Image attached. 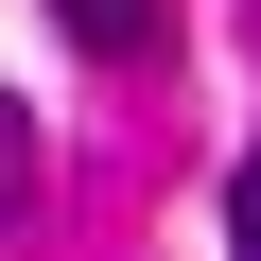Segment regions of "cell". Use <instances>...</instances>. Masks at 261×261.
<instances>
[{"label":"cell","mask_w":261,"mask_h":261,"mask_svg":"<svg viewBox=\"0 0 261 261\" xmlns=\"http://www.w3.org/2000/svg\"><path fill=\"white\" fill-rule=\"evenodd\" d=\"M53 18H70L87 53H140V35H157V0H53Z\"/></svg>","instance_id":"6da1fadb"},{"label":"cell","mask_w":261,"mask_h":261,"mask_svg":"<svg viewBox=\"0 0 261 261\" xmlns=\"http://www.w3.org/2000/svg\"><path fill=\"white\" fill-rule=\"evenodd\" d=\"M18 209H35V122L0 105V226H18Z\"/></svg>","instance_id":"7a4b0ae2"},{"label":"cell","mask_w":261,"mask_h":261,"mask_svg":"<svg viewBox=\"0 0 261 261\" xmlns=\"http://www.w3.org/2000/svg\"><path fill=\"white\" fill-rule=\"evenodd\" d=\"M226 261H261V157H244V192H226Z\"/></svg>","instance_id":"3957f363"}]
</instances>
